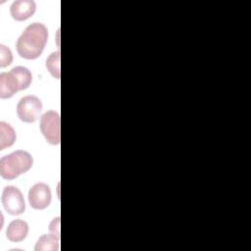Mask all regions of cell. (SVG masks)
Instances as JSON below:
<instances>
[{"mask_svg": "<svg viewBox=\"0 0 251 251\" xmlns=\"http://www.w3.org/2000/svg\"><path fill=\"white\" fill-rule=\"evenodd\" d=\"M47 40V27L41 23L30 24L17 40V52L22 58L34 60L42 54Z\"/></svg>", "mask_w": 251, "mask_h": 251, "instance_id": "6da1fadb", "label": "cell"}, {"mask_svg": "<svg viewBox=\"0 0 251 251\" xmlns=\"http://www.w3.org/2000/svg\"><path fill=\"white\" fill-rule=\"evenodd\" d=\"M32 81L30 71L23 66H17L9 72L0 74V97L7 99L16 92L28 88Z\"/></svg>", "mask_w": 251, "mask_h": 251, "instance_id": "7a4b0ae2", "label": "cell"}, {"mask_svg": "<svg viewBox=\"0 0 251 251\" xmlns=\"http://www.w3.org/2000/svg\"><path fill=\"white\" fill-rule=\"evenodd\" d=\"M33 164L31 155L25 150H16L0 160V175L5 179H14L28 172Z\"/></svg>", "mask_w": 251, "mask_h": 251, "instance_id": "3957f363", "label": "cell"}, {"mask_svg": "<svg viewBox=\"0 0 251 251\" xmlns=\"http://www.w3.org/2000/svg\"><path fill=\"white\" fill-rule=\"evenodd\" d=\"M40 131L45 140L52 145H59L61 142V119L60 114L50 110L40 118Z\"/></svg>", "mask_w": 251, "mask_h": 251, "instance_id": "277c9868", "label": "cell"}, {"mask_svg": "<svg viewBox=\"0 0 251 251\" xmlns=\"http://www.w3.org/2000/svg\"><path fill=\"white\" fill-rule=\"evenodd\" d=\"M42 110L41 100L34 95H26L21 98L17 105V115L24 123H34Z\"/></svg>", "mask_w": 251, "mask_h": 251, "instance_id": "5b68a950", "label": "cell"}, {"mask_svg": "<svg viewBox=\"0 0 251 251\" xmlns=\"http://www.w3.org/2000/svg\"><path fill=\"white\" fill-rule=\"evenodd\" d=\"M1 201L4 209L10 215H21L25 210V203L23 193L14 185H8L3 189Z\"/></svg>", "mask_w": 251, "mask_h": 251, "instance_id": "8992f818", "label": "cell"}, {"mask_svg": "<svg viewBox=\"0 0 251 251\" xmlns=\"http://www.w3.org/2000/svg\"><path fill=\"white\" fill-rule=\"evenodd\" d=\"M28 203L35 210H44L51 203L50 187L44 182H37L28 190Z\"/></svg>", "mask_w": 251, "mask_h": 251, "instance_id": "52a82bcc", "label": "cell"}, {"mask_svg": "<svg viewBox=\"0 0 251 251\" xmlns=\"http://www.w3.org/2000/svg\"><path fill=\"white\" fill-rule=\"evenodd\" d=\"M35 10L36 4L33 0H17L10 7L12 18L18 22H23L32 17Z\"/></svg>", "mask_w": 251, "mask_h": 251, "instance_id": "ba28073f", "label": "cell"}, {"mask_svg": "<svg viewBox=\"0 0 251 251\" xmlns=\"http://www.w3.org/2000/svg\"><path fill=\"white\" fill-rule=\"evenodd\" d=\"M28 234V225L21 219L12 221L6 229V236L12 242H21Z\"/></svg>", "mask_w": 251, "mask_h": 251, "instance_id": "9c48e42d", "label": "cell"}, {"mask_svg": "<svg viewBox=\"0 0 251 251\" xmlns=\"http://www.w3.org/2000/svg\"><path fill=\"white\" fill-rule=\"evenodd\" d=\"M60 245V236L50 232L43 234L37 240L34 250L35 251H58Z\"/></svg>", "mask_w": 251, "mask_h": 251, "instance_id": "30bf717a", "label": "cell"}, {"mask_svg": "<svg viewBox=\"0 0 251 251\" xmlns=\"http://www.w3.org/2000/svg\"><path fill=\"white\" fill-rule=\"evenodd\" d=\"M15 141L16 131L13 126L6 122H0V150L12 146Z\"/></svg>", "mask_w": 251, "mask_h": 251, "instance_id": "8fae6325", "label": "cell"}, {"mask_svg": "<svg viewBox=\"0 0 251 251\" xmlns=\"http://www.w3.org/2000/svg\"><path fill=\"white\" fill-rule=\"evenodd\" d=\"M60 51L53 52L49 55L46 60V68L50 75L56 79H60L61 77V69H60Z\"/></svg>", "mask_w": 251, "mask_h": 251, "instance_id": "7c38bea8", "label": "cell"}, {"mask_svg": "<svg viewBox=\"0 0 251 251\" xmlns=\"http://www.w3.org/2000/svg\"><path fill=\"white\" fill-rule=\"evenodd\" d=\"M13 62L12 51L4 44H0V68L8 67Z\"/></svg>", "mask_w": 251, "mask_h": 251, "instance_id": "4fadbf2b", "label": "cell"}, {"mask_svg": "<svg viewBox=\"0 0 251 251\" xmlns=\"http://www.w3.org/2000/svg\"><path fill=\"white\" fill-rule=\"evenodd\" d=\"M49 230H50V232L60 236V217L53 219V221L50 223Z\"/></svg>", "mask_w": 251, "mask_h": 251, "instance_id": "5bb4252c", "label": "cell"}]
</instances>
